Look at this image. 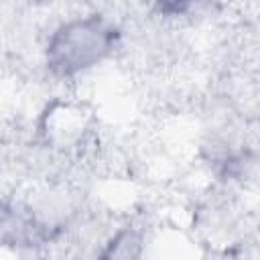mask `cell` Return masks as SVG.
<instances>
[{"instance_id":"1","label":"cell","mask_w":260,"mask_h":260,"mask_svg":"<svg viewBox=\"0 0 260 260\" xmlns=\"http://www.w3.org/2000/svg\"><path fill=\"white\" fill-rule=\"evenodd\" d=\"M122 45V28L104 12H79L51 28L41 55L47 73L59 81L79 79L108 63Z\"/></svg>"},{"instance_id":"2","label":"cell","mask_w":260,"mask_h":260,"mask_svg":"<svg viewBox=\"0 0 260 260\" xmlns=\"http://www.w3.org/2000/svg\"><path fill=\"white\" fill-rule=\"evenodd\" d=\"M53 240V225L24 201H0V246L24 250Z\"/></svg>"},{"instance_id":"3","label":"cell","mask_w":260,"mask_h":260,"mask_svg":"<svg viewBox=\"0 0 260 260\" xmlns=\"http://www.w3.org/2000/svg\"><path fill=\"white\" fill-rule=\"evenodd\" d=\"M199 0H152V12L162 18L187 16Z\"/></svg>"}]
</instances>
